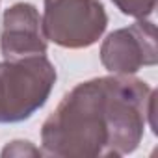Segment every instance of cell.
I'll list each match as a JSON object with an SVG mask.
<instances>
[{
  "mask_svg": "<svg viewBox=\"0 0 158 158\" xmlns=\"http://www.w3.org/2000/svg\"><path fill=\"white\" fill-rule=\"evenodd\" d=\"M156 97L130 74L101 76L74 86L47 117L41 151L58 158H110L134 152Z\"/></svg>",
  "mask_w": 158,
  "mask_h": 158,
  "instance_id": "1",
  "label": "cell"
},
{
  "mask_svg": "<svg viewBox=\"0 0 158 158\" xmlns=\"http://www.w3.org/2000/svg\"><path fill=\"white\" fill-rule=\"evenodd\" d=\"M56 67L45 54L0 61V123H21L48 99Z\"/></svg>",
  "mask_w": 158,
  "mask_h": 158,
  "instance_id": "2",
  "label": "cell"
},
{
  "mask_svg": "<svg viewBox=\"0 0 158 158\" xmlns=\"http://www.w3.org/2000/svg\"><path fill=\"white\" fill-rule=\"evenodd\" d=\"M106 24L108 17L101 0H45L43 34L60 47H89L99 41Z\"/></svg>",
  "mask_w": 158,
  "mask_h": 158,
  "instance_id": "3",
  "label": "cell"
},
{
  "mask_svg": "<svg viewBox=\"0 0 158 158\" xmlns=\"http://www.w3.org/2000/svg\"><path fill=\"white\" fill-rule=\"evenodd\" d=\"M101 61L110 73L115 74H134L143 65H154V24L139 19L128 28L112 32L102 43Z\"/></svg>",
  "mask_w": 158,
  "mask_h": 158,
  "instance_id": "4",
  "label": "cell"
},
{
  "mask_svg": "<svg viewBox=\"0 0 158 158\" xmlns=\"http://www.w3.org/2000/svg\"><path fill=\"white\" fill-rule=\"evenodd\" d=\"M0 48H2L6 60L47 52V39L41 26V15L35 6L28 2H17L6 10L2 21Z\"/></svg>",
  "mask_w": 158,
  "mask_h": 158,
  "instance_id": "5",
  "label": "cell"
},
{
  "mask_svg": "<svg viewBox=\"0 0 158 158\" xmlns=\"http://www.w3.org/2000/svg\"><path fill=\"white\" fill-rule=\"evenodd\" d=\"M112 2L121 10V13L136 19H145L156 6V0H112Z\"/></svg>",
  "mask_w": 158,
  "mask_h": 158,
  "instance_id": "6",
  "label": "cell"
},
{
  "mask_svg": "<svg viewBox=\"0 0 158 158\" xmlns=\"http://www.w3.org/2000/svg\"><path fill=\"white\" fill-rule=\"evenodd\" d=\"M2 154L4 158H8V156H17V158H26V156H41L43 154V151L39 149V147H35L32 141H28V139H13V141H10L4 149H2Z\"/></svg>",
  "mask_w": 158,
  "mask_h": 158,
  "instance_id": "7",
  "label": "cell"
}]
</instances>
